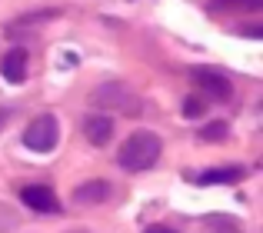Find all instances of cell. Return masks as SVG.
Listing matches in <instances>:
<instances>
[{
  "label": "cell",
  "mask_w": 263,
  "mask_h": 233,
  "mask_svg": "<svg viewBox=\"0 0 263 233\" xmlns=\"http://www.w3.org/2000/svg\"><path fill=\"white\" fill-rule=\"evenodd\" d=\"M163 153V140L154 133V130H137V133H130L127 140H123L120 153H117V163H120L123 170H130V173H143V170H150L157 160H160Z\"/></svg>",
  "instance_id": "1"
},
{
  "label": "cell",
  "mask_w": 263,
  "mask_h": 233,
  "mask_svg": "<svg viewBox=\"0 0 263 233\" xmlns=\"http://www.w3.org/2000/svg\"><path fill=\"white\" fill-rule=\"evenodd\" d=\"M90 104L100 107V110H117V113H130V116L140 113V97L127 84H120V80H107V84L93 87Z\"/></svg>",
  "instance_id": "2"
},
{
  "label": "cell",
  "mask_w": 263,
  "mask_h": 233,
  "mask_svg": "<svg viewBox=\"0 0 263 233\" xmlns=\"http://www.w3.org/2000/svg\"><path fill=\"white\" fill-rule=\"evenodd\" d=\"M60 140V123L53 113H40L37 120H30V127L24 130V147L33 153H50Z\"/></svg>",
  "instance_id": "3"
},
{
  "label": "cell",
  "mask_w": 263,
  "mask_h": 233,
  "mask_svg": "<svg viewBox=\"0 0 263 233\" xmlns=\"http://www.w3.org/2000/svg\"><path fill=\"white\" fill-rule=\"evenodd\" d=\"M20 200H24V207L37 210V213H60V200L57 193H53L47 183H30V187H20Z\"/></svg>",
  "instance_id": "4"
},
{
  "label": "cell",
  "mask_w": 263,
  "mask_h": 233,
  "mask_svg": "<svg viewBox=\"0 0 263 233\" xmlns=\"http://www.w3.org/2000/svg\"><path fill=\"white\" fill-rule=\"evenodd\" d=\"M193 80L203 93H210V100H230L233 97V84L223 73L210 70V67H193Z\"/></svg>",
  "instance_id": "5"
},
{
  "label": "cell",
  "mask_w": 263,
  "mask_h": 233,
  "mask_svg": "<svg viewBox=\"0 0 263 233\" xmlns=\"http://www.w3.org/2000/svg\"><path fill=\"white\" fill-rule=\"evenodd\" d=\"M84 137L93 147H107L110 137H114V120L107 113H90L84 120Z\"/></svg>",
  "instance_id": "6"
},
{
  "label": "cell",
  "mask_w": 263,
  "mask_h": 233,
  "mask_svg": "<svg viewBox=\"0 0 263 233\" xmlns=\"http://www.w3.org/2000/svg\"><path fill=\"white\" fill-rule=\"evenodd\" d=\"M110 190L114 187H110L107 180H87L73 190V203H80V207H97V203L110 200Z\"/></svg>",
  "instance_id": "7"
},
{
  "label": "cell",
  "mask_w": 263,
  "mask_h": 233,
  "mask_svg": "<svg viewBox=\"0 0 263 233\" xmlns=\"http://www.w3.org/2000/svg\"><path fill=\"white\" fill-rule=\"evenodd\" d=\"M0 73H4L7 84H24V77H27V50L13 47L10 53H4V60H0Z\"/></svg>",
  "instance_id": "8"
},
{
  "label": "cell",
  "mask_w": 263,
  "mask_h": 233,
  "mask_svg": "<svg viewBox=\"0 0 263 233\" xmlns=\"http://www.w3.org/2000/svg\"><path fill=\"white\" fill-rule=\"evenodd\" d=\"M243 177H247V170L237 167V163H230V167H217V170L200 173L197 183H200V187H213V183H237V180H243Z\"/></svg>",
  "instance_id": "9"
},
{
  "label": "cell",
  "mask_w": 263,
  "mask_h": 233,
  "mask_svg": "<svg viewBox=\"0 0 263 233\" xmlns=\"http://www.w3.org/2000/svg\"><path fill=\"white\" fill-rule=\"evenodd\" d=\"M60 10H37V13H27V17H20V20H13L10 27H7V37H17L24 27H30V24H40V20H50V17H57Z\"/></svg>",
  "instance_id": "10"
},
{
  "label": "cell",
  "mask_w": 263,
  "mask_h": 233,
  "mask_svg": "<svg viewBox=\"0 0 263 233\" xmlns=\"http://www.w3.org/2000/svg\"><path fill=\"white\" fill-rule=\"evenodd\" d=\"M200 137H203L206 143H223L227 137H230V127H227L223 120H210L203 130H200Z\"/></svg>",
  "instance_id": "11"
},
{
  "label": "cell",
  "mask_w": 263,
  "mask_h": 233,
  "mask_svg": "<svg viewBox=\"0 0 263 233\" xmlns=\"http://www.w3.org/2000/svg\"><path fill=\"white\" fill-rule=\"evenodd\" d=\"M180 113H183L186 120H193V116H200V113H203V104H200L197 97H186V100H183V110H180Z\"/></svg>",
  "instance_id": "12"
},
{
  "label": "cell",
  "mask_w": 263,
  "mask_h": 233,
  "mask_svg": "<svg viewBox=\"0 0 263 233\" xmlns=\"http://www.w3.org/2000/svg\"><path fill=\"white\" fill-rule=\"evenodd\" d=\"M243 30H247V37H253V40L263 37V27H257V24H253V27H243Z\"/></svg>",
  "instance_id": "13"
},
{
  "label": "cell",
  "mask_w": 263,
  "mask_h": 233,
  "mask_svg": "<svg viewBox=\"0 0 263 233\" xmlns=\"http://www.w3.org/2000/svg\"><path fill=\"white\" fill-rule=\"evenodd\" d=\"M230 4H240V0H210L213 10H220V7H230Z\"/></svg>",
  "instance_id": "14"
},
{
  "label": "cell",
  "mask_w": 263,
  "mask_h": 233,
  "mask_svg": "<svg viewBox=\"0 0 263 233\" xmlns=\"http://www.w3.org/2000/svg\"><path fill=\"white\" fill-rule=\"evenodd\" d=\"M143 233H177V230H170V227H160V223H157V227H147Z\"/></svg>",
  "instance_id": "15"
},
{
  "label": "cell",
  "mask_w": 263,
  "mask_h": 233,
  "mask_svg": "<svg viewBox=\"0 0 263 233\" xmlns=\"http://www.w3.org/2000/svg\"><path fill=\"white\" fill-rule=\"evenodd\" d=\"M247 7H250V10H260V7H263V0H250Z\"/></svg>",
  "instance_id": "16"
},
{
  "label": "cell",
  "mask_w": 263,
  "mask_h": 233,
  "mask_svg": "<svg viewBox=\"0 0 263 233\" xmlns=\"http://www.w3.org/2000/svg\"><path fill=\"white\" fill-rule=\"evenodd\" d=\"M7 116H10V113H7V110H0V127H4V123H7Z\"/></svg>",
  "instance_id": "17"
}]
</instances>
